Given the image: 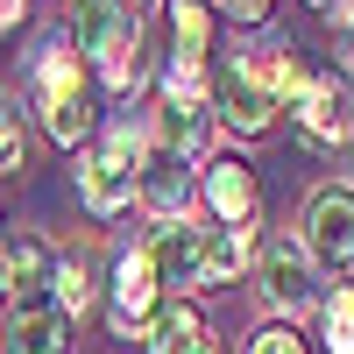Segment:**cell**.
Segmentation results:
<instances>
[{
  "label": "cell",
  "instance_id": "1",
  "mask_svg": "<svg viewBox=\"0 0 354 354\" xmlns=\"http://www.w3.org/2000/svg\"><path fill=\"white\" fill-rule=\"evenodd\" d=\"M28 93H36L43 121H50V142H64V149L100 128L93 85H85V64H78V50H71V43H50V50L36 57V71H28Z\"/></svg>",
  "mask_w": 354,
  "mask_h": 354
},
{
  "label": "cell",
  "instance_id": "2",
  "mask_svg": "<svg viewBox=\"0 0 354 354\" xmlns=\"http://www.w3.org/2000/svg\"><path fill=\"white\" fill-rule=\"evenodd\" d=\"M71 50L100 57V71L113 85L135 78V15L113 8V0H71Z\"/></svg>",
  "mask_w": 354,
  "mask_h": 354
},
{
  "label": "cell",
  "instance_id": "3",
  "mask_svg": "<svg viewBox=\"0 0 354 354\" xmlns=\"http://www.w3.org/2000/svg\"><path fill=\"white\" fill-rule=\"evenodd\" d=\"M305 255L312 270H354V185H319L305 205Z\"/></svg>",
  "mask_w": 354,
  "mask_h": 354
},
{
  "label": "cell",
  "instance_id": "4",
  "mask_svg": "<svg viewBox=\"0 0 354 354\" xmlns=\"http://www.w3.org/2000/svg\"><path fill=\"white\" fill-rule=\"evenodd\" d=\"M135 185H142V149H135V135H106L100 149H93V163H85V177H78L85 205H93V213H121V205L135 198Z\"/></svg>",
  "mask_w": 354,
  "mask_h": 354
},
{
  "label": "cell",
  "instance_id": "5",
  "mask_svg": "<svg viewBox=\"0 0 354 354\" xmlns=\"http://www.w3.org/2000/svg\"><path fill=\"white\" fill-rule=\"evenodd\" d=\"M149 319H156V262L149 248H121V262H113V326L149 333Z\"/></svg>",
  "mask_w": 354,
  "mask_h": 354
},
{
  "label": "cell",
  "instance_id": "6",
  "mask_svg": "<svg viewBox=\"0 0 354 354\" xmlns=\"http://www.w3.org/2000/svg\"><path fill=\"white\" fill-rule=\"evenodd\" d=\"M298 106V128L312 135V142H354V100H347V85L340 78H305V93L290 100Z\"/></svg>",
  "mask_w": 354,
  "mask_h": 354
},
{
  "label": "cell",
  "instance_id": "7",
  "mask_svg": "<svg viewBox=\"0 0 354 354\" xmlns=\"http://www.w3.org/2000/svg\"><path fill=\"white\" fill-rule=\"evenodd\" d=\"M135 198L156 213V227L185 220V213H192V177H185V156H170V149L142 156V185H135Z\"/></svg>",
  "mask_w": 354,
  "mask_h": 354
},
{
  "label": "cell",
  "instance_id": "8",
  "mask_svg": "<svg viewBox=\"0 0 354 354\" xmlns=\"http://www.w3.org/2000/svg\"><path fill=\"white\" fill-rule=\"evenodd\" d=\"M198 241H205V227H192V220H170V227H156V241H149L156 283H205Z\"/></svg>",
  "mask_w": 354,
  "mask_h": 354
},
{
  "label": "cell",
  "instance_id": "9",
  "mask_svg": "<svg viewBox=\"0 0 354 354\" xmlns=\"http://www.w3.org/2000/svg\"><path fill=\"white\" fill-rule=\"evenodd\" d=\"M262 290L277 312H305L312 305V255H298V241H277L262 255Z\"/></svg>",
  "mask_w": 354,
  "mask_h": 354
},
{
  "label": "cell",
  "instance_id": "10",
  "mask_svg": "<svg viewBox=\"0 0 354 354\" xmlns=\"http://www.w3.org/2000/svg\"><path fill=\"white\" fill-rule=\"evenodd\" d=\"M64 326H71V319L57 312V305L28 298V305H15V326H8V354H64Z\"/></svg>",
  "mask_w": 354,
  "mask_h": 354
},
{
  "label": "cell",
  "instance_id": "11",
  "mask_svg": "<svg viewBox=\"0 0 354 354\" xmlns=\"http://www.w3.org/2000/svg\"><path fill=\"white\" fill-rule=\"evenodd\" d=\"M213 100H220V121H227L234 135H262V128L277 121V100H262V93H255V85H248L241 71H220Z\"/></svg>",
  "mask_w": 354,
  "mask_h": 354
},
{
  "label": "cell",
  "instance_id": "12",
  "mask_svg": "<svg viewBox=\"0 0 354 354\" xmlns=\"http://www.w3.org/2000/svg\"><path fill=\"white\" fill-rule=\"evenodd\" d=\"M205 198H213L220 227H248L255 220V170L248 163H213L205 170Z\"/></svg>",
  "mask_w": 354,
  "mask_h": 354
},
{
  "label": "cell",
  "instance_id": "13",
  "mask_svg": "<svg viewBox=\"0 0 354 354\" xmlns=\"http://www.w3.org/2000/svg\"><path fill=\"white\" fill-rule=\"evenodd\" d=\"M50 277H57L50 248L36 241V234H15V241H8V255H0V283H8L15 298H36V290H50Z\"/></svg>",
  "mask_w": 354,
  "mask_h": 354
},
{
  "label": "cell",
  "instance_id": "14",
  "mask_svg": "<svg viewBox=\"0 0 354 354\" xmlns=\"http://www.w3.org/2000/svg\"><path fill=\"white\" fill-rule=\"evenodd\" d=\"M248 248H255V227H205V241H198L205 283H227V277H241Z\"/></svg>",
  "mask_w": 354,
  "mask_h": 354
},
{
  "label": "cell",
  "instance_id": "15",
  "mask_svg": "<svg viewBox=\"0 0 354 354\" xmlns=\"http://www.w3.org/2000/svg\"><path fill=\"white\" fill-rule=\"evenodd\" d=\"M149 347H156V354H192V347H205L198 312H192V305H156V319H149Z\"/></svg>",
  "mask_w": 354,
  "mask_h": 354
},
{
  "label": "cell",
  "instance_id": "16",
  "mask_svg": "<svg viewBox=\"0 0 354 354\" xmlns=\"http://www.w3.org/2000/svg\"><path fill=\"white\" fill-rule=\"evenodd\" d=\"M156 135H163L170 156H198V149H205V106H177V100H163V106H156Z\"/></svg>",
  "mask_w": 354,
  "mask_h": 354
},
{
  "label": "cell",
  "instance_id": "17",
  "mask_svg": "<svg viewBox=\"0 0 354 354\" xmlns=\"http://www.w3.org/2000/svg\"><path fill=\"white\" fill-rule=\"evenodd\" d=\"M205 43H213V15H205V0H170V50L205 64Z\"/></svg>",
  "mask_w": 354,
  "mask_h": 354
},
{
  "label": "cell",
  "instance_id": "18",
  "mask_svg": "<svg viewBox=\"0 0 354 354\" xmlns=\"http://www.w3.org/2000/svg\"><path fill=\"white\" fill-rule=\"evenodd\" d=\"M85 298H93V270H85L78 255H64V262H57V277H50V305L64 312V319H78Z\"/></svg>",
  "mask_w": 354,
  "mask_h": 354
},
{
  "label": "cell",
  "instance_id": "19",
  "mask_svg": "<svg viewBox=\"0 0 354 354\" xmlns=\"http://www.w3.org/2000/svg\"><path fill=\"white\" fill-rule=\"evenodd\" d=\"M326 347L333 354H354V277L326 298Z\"/></svg>",
  "mask_w": 354,
  "mask_h": 354
},
{
  "label": "cell",
  "instance_id": "20",
  "mask_svg": "<svg viewBox=\"0 0 354 354\" xmlns=\"http://www.w3.org/2000/svg\"><path fill=\"white\" fill-rule=\"evenodd\" d=\"M21 170V121H15V106H0V177Z\"/></svg>",
  "mask_w": 354,
  "mask_h": 354
},
{
  "label": "cell",
  "instance_id": "21",
  "mask_svg": "<svg viewBox=\"0 0 354 354\" xmlns=\"http://www.w3.org/2000/svg\"><path fill=\"white\" fill-rule=\"evenodd\" d=\"M248 354H305V340L290 333V326H262V333L248 340Z\"/></svg>",
  "mask_w": 354,
  "mask_h": 354
},
{
  "label": "cell",
  "instance_id": "22",
  "mask_svg": "<svg viewBox=\"0 0 354 354\" xmlns=\"http://www.w3.org/2000/svg\"><path fill=\"white\" fill-rule=\"evenodd\" d=\"M21 8H28V0H0V28H15V21H21Z\"/></svg>",
  "mask_w": 354,
  "mask_h": 354
},
{
  "label": "cell",
  "instance_id": "23",
  "mask_svg": "<svg viewBox=\"0 0 354 354\" xmlns=\"http://www.w3.org/2000/svg\"><path fill=\"white\" fill-rule=\"evenodd\" d=\"M340 64L354 71V15H347V36H340Z\"/></svg>",
  "mask_w": 354,
  "mask_h": 354
},
{
  "label": "cell",
  "instance_id": "24",
  "mask_svg": "<svg viewBox=\"0 0 354 354\" xmlns=\"http://www.w3.org/2000/svg\"><path fill=\"white\" fill-rule=\"evenodd\" d=\"M8 298H15V290H8V283H0V312H8Z\"/></svg>",
  "mask_w": 354,
  "mask_h": 354
},
{
  "label": "cell",
  "instance_id": "25",
  "mask_svg": "<svg viewBox=\"0 0 354 354\" xmlns=\"http://www.w3.org/2000/svg\"><path fill=\"white\" fill-rule=\"evenodd\" d=\"M113 8H128V15H135V8H142V0H113Z\"/></svg>",
  "mask_w": 354,
  "mask_h": 354
},
{
  "label": "cell",
  "instance_id": "26",
  "mask_svg": "<svg viewBox=\"0 0 354 354\" xmlns=\"http://www.w3.org/2000/svg\"><path fill=\"white\" fill-rule=\"evenodd\" d=\"M312 8H333V0H312Z\"/></svg>",
  "mask_w": 354,
  "mask_h": 354
}]
</instances>
